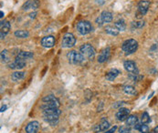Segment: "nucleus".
<instances>
[{"mask_svg": "<svg viewBox=\"0 0 158 133\" xmlns=\"http://www.w3.org/2000/svg\"><path fill=\"white\" fill-rule=\"evenodd\" d=\"M138 48V42L135 39L130 38L125 40L122 45V49L125 53V55L134 54Z\"/></svg>", "mask_w": 158, "mask_h": 133, "instance_id": "nucleus-1", "label": "nucleus"}, {"mask_svg": "<svg viewBox=\"0 0 158 133\" xmlns=\"http://www.w3.org/2000/svg\"><path fill=\"white\" fill-rule=\"evenodd\" d=\"M67 58L69 62L72 65H81L85 59L81 52H77L75 50L70 51L67 54Z\"/></svg>", "mask_w": 158, "mask_h": 133, "instance_id": "nucleus-2", "label": "nucleus"}, {"mask_svg": "<svg viewBox=\"0 0 158 133\" xmlns=\"http://www.w3.org/2000/svg\"><path fill=\"white\" fill-rule=\"evenodd\" d=\"M80 52L82 54V56L84 57V58L85 59H88V60H92L95 57V49L90 44H84V45H82L81 47V48H80Z\"/></svg>", "mask_w": 158, "mask_h": 133, "instance_id": "nucleus-3", "label": "nucleus"}, {"mask_svg": "<svg viewBox=\"0 0 158 133\" xmlns=\"http://www.w3.org/2000/svg\"><path fill=\"white\" fill-rule=\"evenodd\" d=\"M75 44H76V38L73 34L66 33L63 36L62 41H61V47L63 48H70V47H74Z\"/></svg>", "mask_w": 158, "mask_h": 133, "instance_id": "nucleus-4", "label": "nucleus"}, {"mask_svg": "<svg viewBox=\"0 0 158 133\" xmlns=\"http://www.w3.org/2000/svg\"><path fill=\"white\" fill-rule=\"evenodd\" d=\"M150 6V2L147 0H141L138 3V6H137V11H136V17L137 18H141L143 17L148 11Z\"/></svg>", "mask_w": 158, "mask_h": 133, "instance_id": "nucleus-5", "label": "nucleus"}, {"mask_svg": "<svg viewBox=\"0 0 158 133\" xmlns=\"http://www.w3.org/2000/svg\"><path fill=\"white\" fill-rule=\"evenodd\" d=\"M77 30L81 35L84 36L92 31V26L89 21H86V20L80 21L77 24Z\"/></svg>", "mask_w": 158, "mask_h": 133, "instance_id": "nucleus-6", "label": "nucleus"}, {"mask_svg": "<svg viewBox=\"0 0 158 133\" xmlns=\"http://www.w3.org/2000/svg\"><path fill=\"white\" fill-rule=\"evenodd\" d=\"M42 101L44 104L48 105L53 108H59V106H60L59 100L53 95H48V96L44 97L42 99Z\"/></svg>", "mask_w": 158, "mask_h": 133, "instance_id": "nucleus-7", "label": "nucleus"}, {"mask_svg": "<svg viewBox=\"0 0 158 133\" xmlns=\"http://www.w3.org/2000/svg\"><path fill=\"white\" fill-rule=\"evenodd\" d=\"M124 67L125 68V70L127 72H129L130 74H139L138 68L136 67V64L135 61L132 60H126L124 63Z\"/></svg>", "mask_w": 158, "mask_h": 133, "instance_id": "nucleus-8", "label": "nucleus"}, {"mask_svg": "<svg viewBox=\"0 0 158 133\" xmlns=\"http://www.w3.org/2000/svg\"><path fill=\"white\" fill-rule=\"evenodd\" d=\"M56 43V39L53 36H46L44 37H42L41 41H40V44L43 47H46V48H50L52 47Z\"/></svg>", "mask_w": 158, "mask_h": 133, "instance_id": "nucleus-9", "label": "nucleus"}, {"mask_svg": "<svg viewBox=\"0 0 158 133\" xmlns=\"http://www.w3.org/2000/svg\"><path fill=\"white\" fill-rule=\"evenodd\" d=\"M130 114V110L126 108H120L116 113V118L119 121H124L128 119Z\"/></svg>", "mask_w": 158, "mask_h": 133, "instance_id": "nucleus-10", "label": "nucleus"}, {"mask_svg": "<svg viewBox=\"0 0 158 133\" xmlns=\"http://www.w3.org/2000/svg\"><path fill=\"white\" fill-rule=\"evenodd\" d=\"M25 67H26V60L22 59L18 57L16 58L14 62L9 64V68H12V69H17L18 70V69H22Z\"/></svg>", "mask_w": 158, "mask_h": 133, "instance_id": "nucleus-11", "label": "nucleus"}, {"mask_svg": "<svg viewBox=\"0 0 158 133\" xmlns=\"http://www.w3.org/2000/svg\"><path fill=\"white\" fill-rule=\"evenodd\" d=\"M10 27H11V25L8 21H1V24H0V29H1L0 30V38L1 39L5 38L6 34L9 32Z\"/></svg>", "mask_w": 158, "mask_h": 133, "instance_id": "nucleus-12", "label": "nucleus"}, {"mask_svg": "<svg viewBox=\"0 0 158 133\" xmlns=\"http://www.w3.org/2000/svg\"><path fill=\"white\" fill-rule=\"evenodd\" d=\"M59 115H57V114H48V113H43V118H44V121L48 122L50 125L52 126H55L58 121H59Z\"/></svg>", "mask_w": 158, "mask_h": 133, "instance_id": "nucleus-13", "label": "nucleus"}, {"mask_svg": "<svg viewBox=\"0 0 158 133\" xmlns=\"http://www.w3.org/2000/svg\"><path fill=\"white\" fill-rule=\"evenodd\" d=\"M39 5V3L38 0H27L26 3H24V5H22V9L27 11L28 9H32V10H36Z\"/></svg>", "mask_w": 158, "mask_h": 133, "instance_id": "nucleus-14", "label": "nucleus"}, {"mask_svg": "<svg viewBox=\"0 0 158 133\" xmlns=\"http://www.w3.org/2000/svg\"><path fill=\"white\" fill-rule=\"evenodd\" d=\"M38 130H39V123L36 121L29 122L25 129L26 133H38Z\"/></svg>", "mask_w": 158, "mask_h": 133, "instance_id": "nucleus-15", "label": "nucleus"}, {"mask_svg": "<svg viewBox=\"0 0 158 133\" xmlns=\"http://www.w3.org/2000/svg\"><path fill=\"white\" fill-rule=\"evenodd\" d=\"M110 54H111V48L110 47H106L105 49H103L98 57V59H97L98 62L103 63V62L107 61L108 58H110Z\"/></svg>", "mask_w": 158, "mask_h": 133, "instance_id": "nucleus-16", "label": "nucleus"}, {"mask_svg": "<svg viewBox=\"0 0 158 133\" xmlns=\"http://www.w3.org/2000/svg\"><path fill=\"white\" fill-rule=\"evenodd\" d=\"M119 74H120V71H119L118 69L113 68V69L109 70V71L106 73L105 78H106V79L109 80V81H113V80L119 76Z\"/></svg>", "mask_w": 158, "mask_h": 133, "instance_id": "nucleus-17", "label": "nucleus"}, {"mask_svg": "<svg viewBox=\"0 0 158 133\" xmlns=\"http://www.w3.org/2000/svg\"><path fill=\"white\" fill-rule=\"evenodd\" d=\"M111 127L110 125V122L105 119V118H102L100 124L98 125V130L99 131H108V129Z\"/></svg>", "mask_w": 158, "mask_h": 133, "instance_id": "nucleus-18", "label": "nucleus"}, {"mask_svg": "<svg viewBox=\"0 0 158 133\" xmlns=\"http://www.w3.org/2000/svg\"><path fill=\"white\" fill-rule=\"evenodd\" d=\"M101 17L104 23H109L113 20V14L109 11H102L101 14Z\"/></svg>", "mask_w": 158, "mask_h": 133, "instance_id": "nucleus-19", "label": "nucleus"}, {"mask_svg": "<svg viewBox=\"0 0 158 133\" xmlns=\"http://www.w3.org/2000/svg\"><path fill=\"white\" fill-rule=\"evenodd\" d=\"M25 74H26V73L23 72V71H16V72H14V73L12 74L11 79H12V80L15 81V82L19 81V80H21V79H24Z\"/></svg>", "mask_w": 158, "mask_h": 133, "instance_id": "nucleus-20", "label": "nucleus"}, {"mask_svg": "<svg viewBox=\"0 0 158 133\" xmlns=\"http://www.w3.org/2000/svg\"><path fill=\"white\" fill-rule=\"evenodd\" d=\"M125 121H126V125H128L130 127H135L138 123V119H137L136 116L131 115V116L128 117V119Z\"/></svg>", "mask_w": 158, "mask_h": 133, "instance_id": "nucleus-21", "label": "nucleus"}, {"mask_svg": "<svg viewBox=\"0 0 158 133\" xmlns=\"http://www.w3.org/2000/svg\"><path fill=\"white\" fill-rule=\"evenodd\" d=\"M124 92L125 94H128V95H135L137 92H136V89L134 86H131V85H126L124 87Z\"/></svg>", "mask_w": 158, "mask_h": 133, "instance_id": "nucleus-22", "label": "nucleus"}, {"mask_svg": "<svg viewBox=\"0 0 158 133\" xmlns=\"http://www.w3.org/2000/svg\"><path fill=\"white\" fill-rule=\"evenodd\" d=\"M135 129L139 131L141 133H149V127L146 124H144V123H142V124L137 123L135 126Z\"/></svg>", "mask_w": 158, "mask_h": 133, "instance_id": "nucleus-23", "label": "nucleus"}, {"mask_svg": "<svg viewBox=\"0 0 158 133\" xmlns=\"http://www.w3.org/2000/svg\"><path fill=\"white\" fill-rule=\"evenodd\" d=\"M105 32L109 35H112V36H117L119 34V30L115 27V26H107L105 27Z\"/></svg>", "mask_w": 158, "mask_h": 133, "instance_id": "nucleus-24", "label": "nucleus"}, {"mask_svg": "<svg viewBox=\"0 0 158 133\" xmlns=\"http://www.w3.org/2000/svg\"><path fill=\"white\" fill-rule=\"evenodd\" d=\"M33 56H34V54L30 51H21L18 53V55L16 57H18L22 59H29V58H33Z\"/></svg>", "mask_w": 158, "mask_h": 133, "instance_id": "nucleus-25", "label": "nucleus"}, {"mask_svg": "<svg viewBox=\"0 0 158 133\" xmlns=\"http://www.w3.org/2000/svg\"><path fill=\"white\" fill-rule=\"evenodd\" d=\"M14 35L19 38H27L29 36V32L27 30H16V31H15Z\"/></svg>", "mask_w": 158, "mask_h": 133, "instance_id": "nucleus-26", "label": "nucleus"}, {"mask_svg": "<svg viewBox=\"0 0 158 133\" xmlns=\"http://www.w3.org/2000/svg\"><path fill=\"white\" fill-rule=\"evenodd\" d=\"M114 26H115L119 31H124V30H125V28H126V24H125V22H124V19H120V20H118V21L115 22Z\"/></svg>", "mask_w": 158, "mask_h": 133, "instance_id": "nucleus-27", "label": "nucleus"}, {"mask_svg": "<svg viewBox=\"0 0 158 133\" xmlns=\"http://www.w3.org/2000/svg\"><path fill=\"white\" fill-rule=\"evenodd\" d=\"M141 121H142V123L144 124H147L151 121V119H150V116L147 112H144L143 115H142V118H141Z\"/></svg>", "mask_w": 158, "mask_h": 133, "instance_id": "nucleus-28", "label": "nucleus"}, {"mask_svg": "<svg viewBox=\"0 0 158 133\" xmlns=\"http://www.w3.org/2000/svg\"><path fill=\"white\" fill-rule=\"evenodd\" d=\"M131 131H132V127L128 125H124L119 128V133H131Z\"/></svg>", "mask_w": 158, "mask_h": 133, "instance_id": "nucleus-29", "label": "nucleus"}, {"mask_svg": "<svg viewBox=\"0 0 158 133\" xmlns=\"http://www.w3.org/2000/svg\"><path fill=\"white\" fill-rule=\"evenodd\" d=\"M129 79L133 81H139L142 79H144V76H140L139 74H130L129 75Z\"/></svg>", "mask_w": 158, "mask_h": 133, "instance_id": "nucleus-30", "label": "nucleus"}, {"mask_svg": "<svg viewBox=\"0 0 158 133\" xmlns=\"http://www.w3.org/2000/svg\"><path fill=\"white\" fill-rule=\"evenodd\" d=\"M145 26V21H136L132 23V26L134 28H142Z\"/></svg>", "mask_w": 158, "mask_h": 133, "instance_id": "nucleus-31", "label": "nucleus"}, {"mask_svg": "<svg viewBox=\"0 0 158 133\" xmlns=\"http://www.w3.org/2000/svg\"><path fill=\"white\" fill-rule=\"evenodd\" d=\"M1 59L3 62H8L9 61V58L7 56V50H3L1 52Z\"/></svg>", "mask_w": 158, "mask_h": 133, "instance_id": "nucleus-32", "label": "nucleus"}, {"mask_svg": "<svg viewBox=\"0 0 158 133\" xmlns=\"http://www.w3.org/2000/svg\"><path fill=\"white\" fill-rule=\"evenodd\" d=\"M96 23H97V25L99 26H102V25H103V21H102V17H101V16H99V17H97L96 18Z\"/></svg>", "mask_w": 158, "mask_h": 133, "instance_id": "nucleus-33", "label": "nucleus"}, {"mask_svg": "<svg viewBox=\"0 0 158 133\" xmlns=\"http://www.w3.org/2000/svg\"><path fill=\"white\" fill-rule=\"evenodd\" d=\"M124 101H121V102H117L115 105H113V107L114 108H118V107H120V106H122V105H124Z\"/></svg>", "mask_w": 158, "mask_h": 133, "instance_id": "nucleus-34", "label": "nucleus"}, {"mask_svg": "<svg viewBox=\"0 0 158 133\" xmlns=\"http://www.w3.org/2000/svg\"><path fill=\"white\" fill-rule=\"evenodd\" d=\"M116 129H117V126H114L113 128H112L110 131H107V133H113L115 131H116Z\"/></svg>", "mask_w": 158, "mask_h": 133, "instance_id": "nucleus-35", "label": "nucleus"}, {"mask_svg": "<svg viewBox=\"0 0 158 133\" xmlns=\"http://www.w3.org/2000/svg\"><path fill=\"white\" fill-rule=\"evenodd\" d=\"M6 109H7V106H5H5H2V107H1V110H0V111H1V112H4V111H5V110H6Z\"/></svg>", "mask_w": 158, "mask_h": 133, "instance_id": "nucleus-36", "label": "nucleus"}, {"mask_svg": "<svg viewBox=\"0 0 158 133\" xmlns=\"http://www.w3.org/2000/svg\"><path fill=\"white\" fill-rule=\"evenodd\" d=\"M36 15H37V13H36V12H33V13H30V14H29V16H30L31 18H34V17L36 16Z\"/></svg>", "mask_w": 158, "mask_h": 133, "instance_id": "nucleus-37", "label": "nucleus"}, {"mask_svg": "<svg viewBox=\"0 0 158 133\" xmlns=\"http://www.w3.org/2000/svg\"><path fill=\"white\" fill-rule=\"evenodd\" d=\"M153 133H158V126L157 127H156L154 130H153V131H152Z\"/></svg>", "mask_w": 158, "mask_h": 133, "instance_id": "nucleus-38", "label": "nucleus"}, {"mask_svg": "<svg viewBox=\"0 0 158 133\" xmlns=\"http://www.w3.org/2000/svg\"><path fill=\"white\" fill-rule=\"evenodd\" d=\"M0 14H1L0 17H1V18H3V16H4V13H3V11H1V12H0Z\"/></svg>", "mask_w": 158, "mask_h": 133, "instance_id": "nucleus-39", "label": "nucleus"}, {"mask_svg": "<svg viewBox=\"0 0 158 133\" xmlns=\"http://www.w3.org/2000/svg\"><path fill=\"white\" fill-rule=\"evenodd\" d=\"M106 133H107V132H106Z\"/></svg>", "mask_w": 158, "mask_h": 133, "instance_id": "nucleus-40", "label": "nucleus"}]
</instances>
